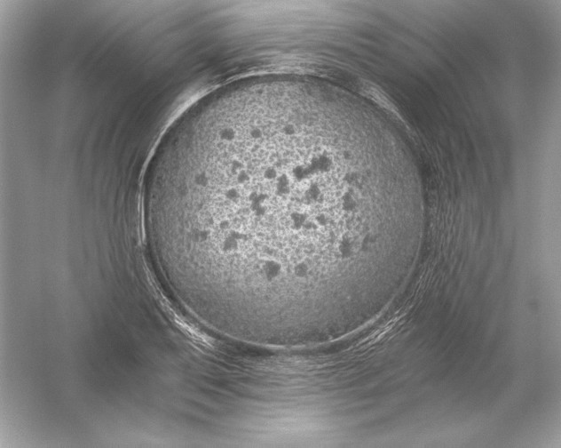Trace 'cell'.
<instances>
[{
  "mask_svg": "<svg viewBox=\"0 0 561 448\" xmlns=\"http://www.w3.org/2000/svg\"><path fill=\"white\" fill-rule=\"evenodd\" d=\"M344 103L310 84L225 92L152 163L146 231L175 294L217 332L273 347L344 336L405 220L379 195Z\"/></svg>",
  "mask_w": 561,
  "mask_h": 448,
  "instance_id": "obj_1",
  "label": "cell"
}]
</instances>
